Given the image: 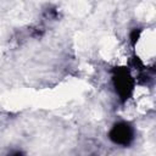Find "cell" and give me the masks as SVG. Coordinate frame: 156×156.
I'll return each instance as SVG.
<instances>
[{
    "label": "cell",
    "instance_id": "1",
    "mask_svg": "<svg viewBox=\"0 0 156 156\" xmlns=\"http://www.w3.org/2000/svg\"><path fill=\"white\" fill-rule=\"evenodd\" d=\"M113 85L116 88L117 94L119 95L122 101H126L127 99L130 98L134 88V80L128 72L127 68L124 67H118L113 72Z\"/></svg>",
    "mask_w": 156,
    "mask_h": 156
},
{
    "label": "cell",
    "instance_id": "2",
    "mask_svg": "<svg viewBox=\"0 0 156 156\" xmlns=\"http://www.w3.org/2000/svg\"><path fill=\"white\" fill-rule=\"evenodd\" d=\"M108 138L112 143L121 145V146H128L133 139H134V129L133 127L127 122H118L115 123L108 133Z\"/></svg>",
    "mask_w": 156,
    "mask_h": 156
},
{
    "label": "cell",
    "instance_id": "3",
    "mask_svg": "<svg viewBox=\"0 0 156 156\" xmlns=\"http://www.w3.org/2000/svg\"><path fill=\"white\" fill-rule=\"evenodd\" d=\"M140 33H141V29H134V30L130 33V41H132L133 45L139 40V38H140Z\"/></svg>",
    "mask_w": 156,
    "mask_h": 156
},
{
    "label": "cell",
    "instance_id": "4",
    "mask_svg": "<svg viewBox=\"0 0 156 156\" xmlns=\"http://www.w3.org/2000/svg\"><path fill=\"white\" fill-rule=\"evenodd\" d=\"M46 16L49 18H57L58 17V12L56 9H50V10H46Z\"/></svg>",
    "mask_w": 156,
    "mask_h": 156
}]
</instances>
